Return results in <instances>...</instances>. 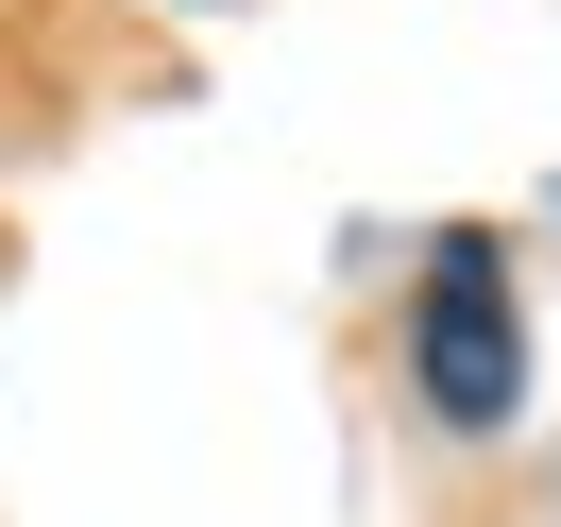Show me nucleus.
<instances>
[{
    "mask_svg": "<svg viewBox=\"0 0 561 527\" xmlns=\"http://www.w3.org/2000/svg\"><path fill=\"white\" fill-rule=\"evenodd\" d=\"M409 357H425V409L443 425H511L527 409V307H511V239L459 221L409 289Z\"/></svg>",
    "mask_w": 561,
    "mask_h": 527,
    "instance_id": "obj_1",
    "label": "nucleus"
}]
</instances>
